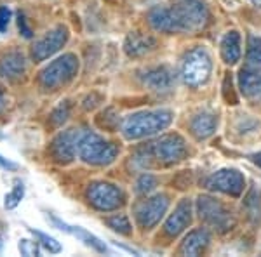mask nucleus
<instances>
[{
    "mask_svg": "<svg viewBox=\"0 0 261 257\" xmlns=\"http://www.w3.org/2000/svg\"><path fill=\"white\" fill-rule=\"evenodd\" d=\"M207 18V7L202 0H172L169 6H157L148 12L151 26L166 33L199 32Z\"/></svg>",
    "mask_w": 261,
    "mask_h": 257,
    "instance_id": "1",
    "label": "nucleus"
},
{
    "mask_svg": "<svg viewBox=\"0 0 261 257\" xmlns=\"http://www.w3.org/2000/svg\"><path fill=\"white\" fill-rule=\"evenodd\" d=\"M172 122L169 109H155V111H140L129 115L122 122V134L127 139H141L167 129Z\"/></svg>",
    "mask_w": 261,
    "mask_h": 257,
    "instance_id": "2",
    "label": "nucleus"
},
{
    "mask_svg": "<svg viewBox=\"0 0 261 257\" xmlns=\"http://www.w3.org/2000/svg\"><path fill=\"white\" fill-rule=\"evenodd\" d=\"M119 155V146L105 141L99 134L86 130L79 142V157L91 165H108Z\"/></svg>",
    "mask_w": 261,
    "mask_h": 257,
    "instance_id": "3",
    "label": "nucleus"
},
{
    "mask_svg": "<svg viewBox=\"0 0 261 257\" xmlns=\"http://www.w3.org/2000/svg\"><path fill=\"white\" fill-rule=\"evenodd\" d=\"M79 73V60L75 54H63L61 58L54 60L47 68L40 73V85L47 91L68 83Z\"/></svg>",
    "mask_w": 261,
    "mask_h": 257,
    "instance_id": "4",
    "label": "nucleus"
},
{
    "mask_svg": "<svg viewBox=\"0 0 261 257\" xmlns=\"http://www.w3.org/2000/svg\"><path fill=\"white\" fill-rule=\"evenodd\" d=\"M211 71L213 61L209 52L202 47H197L190 50L185 58L183 66H181V77H183V82L187 85L199 87L207 82L209 77H211Z\"/></svg>",
    "mask_w": 261,
    "mask_h": 257,
    "instance_id": "5",
    "label": "nucleus"
},
{
    "mask_svg": "<svg viewBox=\"0 0 261 257\" xmlns=\"http://www.w3.org/2000/svg\"><path fill=\"white\" fill-rule=\"evenodd\" d=\"M87 200L96 210L101 212H112L122 207L124 204V193L120 188L110 183H92L87 188Z\"/></svg>",
    "mask_w": 261,
    "mask_h": 257,
    "instance_id": "6",
    "label": "nucleus"
},
{
    "mask_svg": "<svg viewBox=\"0 0 261 257\" xmlns=\"http://www.w3.org/2000/svg\"><path fill=\"white\" fill-rule=\"evenodd\" d=\"M150 151L153 155V158H157L159 162L166 163V165L181 162L188 153L187 142L179 134H166V136H162L150 146Z\"/></svg>",
    "mask_w": 261,
    "mask_h": 257,
    "instance_id": "7",
    "label": "nucleus"
},
{
    "mask_svg": "<svg viewBox=\"0 0 261 257\" xmlns=\"http://www.w3.org/2000/svg\"><path fill=\"white\" fill-rule=\"evenodd\" d=\"M246 186V179L235 168H223L205 179V188L211 191H221L230 196H241Z\"/></svg>",
    "mask_w": 261,
    "mask_h": 257,
    "instance_id": "8",
    "label": "nucleus"
},
{
    "mask_svg": "<svg viewBox=\"0 0 261 257\" xmlns=\"http://www.w3.org/2000/svg\"><path fill=\"white\" fill-rule=\"evenodd\" d=\"M197 209H199L200 219H204L213 227H218L220 231H226L233 226V219L225 205L211 196H200L197 202Z\"/></svg>",
    "mask_w": 261,
    "mask_h": 257,
    "instance_id": "9",
    "label": "nucleus"
},
{
    "mask_svg": "<svg viewBox=\"0 0 261 257\" xmlns=\"http://www.w3.org/2000/svg\"><path fill=\"white\" fill-rule=\"evenodd\" d=\"M84 129H68L58 134L50 146V153L60 163H68L79 153V142L84 136Z\"/></svg>",
    "mask_w": 261,
    "mask_h": 257,
    "instance_id": "10",
    "label": "nucleus"
},
{
    "mask_svg": "<svg viewBox=\"0 0 261 257\" xmlns=\"http://www.w3.org/2000/svg\"><path fill=\"white\" fill-rule=\"evenodd\" d=\"M167 207H169V200H167L166 195H155L148 198V200L141 202L136 207V210H134L138 224L145 227V230L153 227L161 221L164 214L167 212Z\"/></svg>",
    "mask_w": 261,
    "mask_h": 257,
    "instance_id": "11",
    "label": "nucleus"
},
{
    "mask_svg": "<svg viewBox=\"0 0 261 257\" xmlns=\"http://www.w3.org/2000/svg\"><path fill=\"white\" fill-rule=\"evenodd\" d=\"M66 40H68V30H66V26H58V28H54V30L47 32L42 39L35 42V45H33V50H32L33 60L35 61L47 60V58L56 54L58 50L66 44Z\"/></svg>",
    "mask_w": 261,
    "mask_h": 257,
    "instance_id": "12",
    "label": "nucleus"
},
{
    "mask_svg": "<svg viewBox=\"0 0 261 257\" xmlns=\"http://www.w3.org/2000/svg\"><path fill=\"white\" fill-rule=\"evenodd\" d=\"M192 222V202L190 200H181L176 205L174 212L167 217L166 224H164V231L169 237H178L181 231H185L188 224Z\"/></svg>",
    "mask_w": 261,
    "mask_h": 257,
    "instance_id": "13",
    "label": "nucleus"
},
{
    "mask_svg": "<svg viewBox=\"0 0 261 257\" xmlns=\"http://www.w3.org/2000/svg\"><path fill=\"white\" fill-rule=\"evenodd\" d=\"M27 71V58L19 50H9L0 58V77L7 80H18Z\"/></svg>",
    "mask_w": 261,
    "mask_h": 257,
    "instance_id": "14",
    "label": "nucleus"
},
{
    "mask_svg": "<svg viewBox=\"0 0 261 257\" xmlns=\"http://www.w3.org/2000/svg\"><path fill=\"white\" fill-rule=\"evenodd\" d=\"M50 217V221L54 222V226L58 227V230H61V231H65V233H70V235H73V237H77L81 242L86 243L87 247H92L94 250H98L101 252V254H105V252H108V248L107 245H105L103 242L98 238V237H94V235H91L89 231H86V230H82V227H79V226H70V224H66V222H63L60 221L58 217H53V216H49Z\"/></svg>",
    "mask_w": 261,
    "mask_h": 257,
    "instance_id": "15",
    "label": "nucleus"
},
{
    "mask_svg": "<svg viewBox=\"0 0 261 257\" xmlns=\"http://www.w3.org/2000/svg\"><path fill=\"white\" fill-rule=\"evenodd\" d=\"M239 85H241V92L246 98H261V73H258V70H241V73H239Z\"/></svg>",
    "mask_w": 261,
    "mask_h": 257,
    "instance_id": "16",
    "label": "nucleus"
},
{
    "mask_svg": "<svg viewBox=\"0 0 261 257\" xmlns=\"http://www.w3.org/2000/svg\"><path fill=\"white\" fill-rule=\"evenodd\" d=\"M155 39L148 35H141V33H129L127 39L124 42V50L129 58H138L146 54L150 49H153Z\"/></svg>",
    "mask_w": 261,
    "mask_h": 257,
    "instance_id": "17",
    "label": "nucleus"
},
{
    "mask_svg": "<svg viewBox=\"0 0 261 257\" xmlns=\"http://www.w3.org/2000/svg\"><path fill=\"white\" fill-rule=\"evenodd\" d=\"M209 243V233L207 230H195L188 233L181 245V254L183 255H199Z\"/></svg>",
    "mask_w": 261,
    "mask_h": 257,
    "instance_id": "18",
    "label": "nucleus"
},
{
    "mask_svg": "<svg viewBox=\"0 0 261 257\" xmlns=\"http://www.w3.org/2000/svg\"><path fill=\"white\" fill-rule=\"evenodd\" d=\"M241 35L237 32H228L221 40V58L228 65H235L241 60Z\"/></svg>",
    "mask_w": 261,
    "mask_h": 257,
    "instance_id": "19",
    "label": "nucleus"
},
{
    "mask_svg": "<svg viewBox=\"0 0 261 257\" xmlns=\"http://www.w3.org/2000/svg\"><path fill=\"white\" fill-rule=\"evenodd\" d=\"M145 83L153 91H167L172 85V73L166 66L148 70L145 73Z\"/></svg>",
    "mask_w": 261,
    "mask_h": 257,
    "instance_id": "20",
    "label": "nucleus"
},
{
    "mask_svg": "<svg viewBox=\"0 0 261 257\" xmlns=\"http://www.w3.org/2000/svg\"><path fill=\"white\" fill-rule=\"evenodd\" d=\"M216 125H218L216 117L211 115V113H200V115H197L195 119L192 120L190 129H192V134L197 139H205V137L213 136L214 130H216Z\"/></svg>",
    "mask_w": 261,
    "mask_h": 257,
    "instance_id": "21",
    "label": "nucleus"
},
{
    "mask_svg": "<svg viewBox=\"0 0 261 257\" xmlns=\"http://www.w3.org/2000/svg\"><path fill=\"white\" fill-rule=\"evenodd\" d=\"M247 68L261 70V39L256 35H249L247 40V54H246Z\"/></svg>",
    "mask_w": 261,
    "mask_h": 257,
    "instance_id": "22",
    "label": "nucleus"
},
{
    "mask_svg": "<svg viewBox=\"0 0 261 257\" xmlns=\"http://www.w3.org/2000/svg\"><path fill=\"white\" fill-rule=\"evenodd\" d=\"M28 231H30V233H32L37 240H39L40 245L44 247L47 252H50V254H58V252H61V250H63L61 243L58 242L56 238L49 237V235H45V233H40V231H35L33 227H28Z\"/></svg>",
    "mask_w": 261,
    "mask_h": 257,
    "instance_id": "23",
    "label": "nucleus"
},
{
    "mask_svg": "<svg viewBox=\"0 0 261 257\" xmlns=\"http://www.w3.org/2000/svg\"><path fill=\"white\" fill-rule=\"evenodd\" d=\"M107 224L112 227L113 231L120 235H130L133 233V227H130L129 217L124 216V214H117V216H112L107 219Z\"/></svg>",
    "mask_w": 261,
    "mask_h": 257,
    "instance_id": "24",
    "label": "nucleus"
},
{
    "mask_svg": "<svg viewBox=\"0 0 261 257\" xmlns=\"http://www.w3.org/2000/svg\"><path fill=\"white\" fill-rule=\"evenodd\" d=\"M23 196H24V186H23V183L21 181H16L14 183V188L11 189L9 193L6 195V202H4V205H6V209H16L19 205V202L23 200Z\"/></svg>",
    "mask_w": 261,
    "mask_h": 257,
    "instance_id": "25",
    "label": "nucleus"
},
{
    "mask_svg": "<svg viewBox=\"0 0 261 257\" xmlns=\"http://www.w3.org/2000/svg\"><path fill=\"white\" fill-rule=\"evenodd\" d=\"M155 186H157V179L151 174H143L136 183V191L140 193V195H145V193L151 191Z\"/></svg>",
    "mask_w": 261,
    "mask_h": 257,
    "instance_id": "26",
    "label": "nucleus"
},
{
    "mask_svg": "<svg viewBox=\"0 0 261 257\" xmlns=\"http://www.w3.org/2000/svg\"><path fill=\"white\" fill-rule=\"evenodd\" d=\"M70 115V108L66 103L60 104L56 109L53 111V115H50V122H53V125H56V127H60V125H63L66 122V119H68Z\"/></svg>",
    "mask_w": 261,
    "mask_h": 257,
    "instance_id": "27",
    "label": "nucleus"
},
{
    "mask_svg": "<svg viewBox=\"0 0 261 257\" xmlns=\"http://www.w3.org/2000/svg\"><path fill=\"white\" fill-rule=\"evenodd\" d=\"M223 98L228 104H237V96L233 92V85H231V77L226 75L225 80H223Z\"/></svg>",
    "mask_w": 261,
    "mask_h": 257,
    "instance_id": "28",
    "label": "nucleus"
},
{
    "mask_svg": "<svg viewBox=\"0 0 261 257\" xmlns=\"http://www.w3.org/2000/svg\"><path fill=\"white\" fill-rule=\"evenodd\" d=\"M18 247H19L21 255H27V257L39 255V245H37L35 242H30V240H21Z\"/></svg>",
    "mask_w": 261,
    "mask_h": 257,
    "instance_id": "29",
    "label": "nucleus"
},
{
    "mask_svg": "<svg viewBox=\"0 0 261 257\" xmlns=\"http://www.w3.org/2000/svg\"><path fill=\"white\" fill-rule=\"evenodd\" d=\"M11 18H12V12L9 7H6V6L0 7V33H4L9 28Z\"/></svg>",
    "mask_w": 261,
    "mask_h": 257,
    "instance_id": "30",
    "label": "nucleus"
},
{
    "mask_svg": "<svg viewBox=\"0 0 261 257\" xmlns=\"http://www.w3.org/2000/svg\"><path fill=\"white\" fill-rule=\"evenodd\" d=\"M18 26H19V32L23 33V37H24V39H32V30H30V28H28L27 19H24V16H23V14H19Z\"/></svg>",
    "mask_w": 261,
    "mask_h": 257,
    "instance_id": "31",
    "label": "nucleus"
},
{
    "mask_svg": "<svg viewBox=\"0 0 261 257\" xmlns=\"http://www.w3.org/2000/svg\"><path fill=\"white\" fill-rule=\"evenodd\" d=\"M0 167L9 168V170H14V168H18V165H16V163H12L7 158H2V157H0Z\"/></svg>",
    "mask_w": 261,
    "mask_h": 257,
    "instance_id": "32",
    "label": "nucleus"
},
{
    "mask_svg": "<svg viewBox=\"0 0 261 257\" xmlns=\"http://www.w3.org/2000/svg\"><path fill=\"white\" fill-rule=\"evenodd\" d=\"M7 104V98H6V92H4V89L0 87V113L4 111V108H6Z\"/></svg>",
    "mask_w": 261,
    "mask_h": 257,
    "instance_id": "33",
    "label": "nucleus"
},
{
    "mask_svg": "<svg viewBox=\"0 0 261 257\" xmlns=\"http://www.w3.org/2000/svg\"><path fill=\"white\" fill-rule=\"evenodd\" d=\"M251 160H252V162H254L258 167H261V151H259V153H256V155H252Z\"/></svg>",
    "mask_w": 261,
    "mask_h": 257,
    "instance_id": "34",
    "label": "nucleus"
},
{
    "mask_svg": "<svg viewBox=\"0 0 261 257\" xmlns=\"http://www.w3.org/2000/svg\"><path fill=\"white\" fill-rule=\"evenodd\" d=\"M2 233H4V224L0 222V235H2Z\"/></svg>",
    "mask_w": 261,
    "mask_h": 257,
    "instance_id": "35",
    "label": "nucleus"
},
{
    "mask_svg": "<svg viewBox=\"0 0 261 257\" xmlns=\"http://www.w3.org/2000/svg\"><path fill=\"white\" fill-rule=\"evenodd\" d=\"M0 250H2V240H0Z\"/></svg>",
    "mask_w": 261,
    "mask_h": 257,
    "instance_id": "36",
    "label": "nucleus"
}]
</instances>
